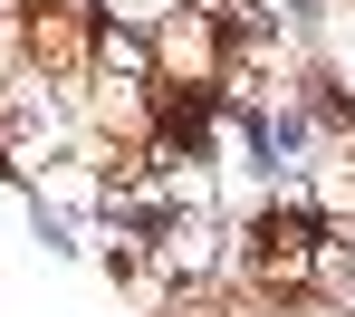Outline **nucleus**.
I'll list each match as a JSON object with an SVG mask.
<instances>
[{
    "label": "nucleus",
    "mask_w": 355,
    "mask_h": 317,
    "mask_svg": "<svg viewBox=\"0 0 355 317\" xmlns=\"http://www.w3.org/2000/svg\"><path fill=\"white\" fill-rule=\"evenodd\" d=\"M87 10H96V19H125V29H154L173 0H87Z\"/></svg>",
    "instance_id": "nucleus-1"
}]
</instances>
